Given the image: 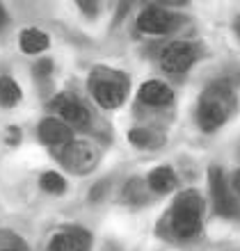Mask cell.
Wrapping results in <instances>:
<instances>
[{"label":"cell","mask_w":240,"mask_h":251,"mask_svg":"<svg viewBox=\"0 0 240 251\" xmlns=\"http://www.w3.org/2000/svg\"><path fill=\"white\" fill-rule=\"evenodd\" d=\"M128 142L137 148H158L163 146V135L153 133L149 128H135V130H130L128 133Z\"/></svg>","instance_id":"obj_14"},{"label":"cell","mask_w":240,"mask_h":251,"mask_svg":"<svg viewBox=\"0 0 240 251\" xmlns=\"http://www.w3.org/2000/svg\"><path fill=\"white\" fill-rule=\"evenodd\" d=\"M110 251H114V249H110Z\"/></svg>","instance_id":"obj_26"},{"label":"cell","mask_w":240,"mask_h":251,"mask_svg":"<svg viewBox=\"0 0 240 251\" xmlns=\"http://www.w3.org/2000/svg\"><path fill=\"white\" fill-rule=\"evenodd\" d=\"M197 59V48L188 41H174V44L165 46L160 53V64L167 73H185Z\"/></svg>","instance_id":"obj_5"},{"label":"cell","mask_w":240,"mask_h":251,"mask_svg":"<svg viewBox=\"0 0 240 251\" xmlns=\"http://www.w3.org/2000/svg\"><path fill=\"white\" fill-rule=\"evenodd\" d=\"M179 23V16L167 12V9L158 7V5H151L137 16V28L147 32V35H165V32H172Z\"/></svg>","instance_id":"obj_7"},{"label":"cell","mask_w":240,"mask_h":251,"mask_svg":"<svg viewBox=\"0 0 240 251\" xmlns=\"http://www.w3.org/2000/svg\"><path fill=\"white\" fill-rule=\"evenodd\" d=\"M7 21H9V16H7V12H5V7L0 5V30L7 25Z\"/></svg>","instance_id":"obj_23"},{"label":"cell","mask_w":240,"mask_h":251,"mask_svg":"<svg viewBox=\"0 0 240 251\" xmlns=\"http://www.w3.org/2000/svg\"><path fill=\"white\" fill-rule=\"evenodd\" d=\"M51 110H55L60 114V121L67 124L69 128H78V130H85L90 126V112L78 98L69 96V94H60V96L53 98Z\"/></svg>","instance_id":"obj_6"},{"label":"cell","mask_w":240,"mask_h":251,"mask_svg":"<svg viewBox=\"0 0 240 251\" xmlns=\"http://www.w3.org/2000/svg\"><path fill=\"white\" fill-rule=\"evenodd\" d=\"M208 178H210V192H213V203H215V210L218 215L222 217H233L238 206H236V199L233 194L229 192V185L224 180V174L220 167H210L208 171Z\"/></svg>","instance_id":"obj_8"},{"label":"cell","mask_w":240,"mask_h":251,"mask_svg":"<svg viewBox=\"0 0 240 251\" xmlns=\"http://www.w3.org/2000/svg\"><path fill=\"white\" fill-rule=\"evenodd\" d=\"M90 247L92 235L80 226H64L48 242V251H90Z\"/></svg>","instance_id":"obj_9"},{"label":"cell","mask_w":240,"mask_h":251,"mask_svg":"<svg viewBox=\"0 0 240 251\" xmlns=\"http://www.w3.org/2000/svg\"><path fill=\"white\" fill-rule=\"evenodd\" d=\"M233 30H236V35H238V39H240V16L236 18V23H233Z\"/></svg>","instance_id":"obj_25"},{"label":"cell","mask_w":240,"mask_h":251,"mask_svg":"<svg viewBox=\"0 0 240 251\" xmlns=\"http://www.w3.org/2000/svg\"><path fill=\"white\" fill-rule=\"evenodd\" d=\"M126 80L124 75L114 73L110 69H96L90 78V91L96 103L105 110H114L126 101Z\"/></svg>","instance_id":"obj_3"},{"label":"cell","mask_w":240,"mask_h":251,"mask_svg":"<svg viewBox=\"0 0 240 251\" xmlns=\"http://www.w3.org/2000/svg\"><path fill=\"white\" fill-rule=\"evenodd\" d=\"M137 96H140V101H142V103L153 105V108H160V105H169V103H172L174 91L167 87L165 82L149 80V82H144L142 87H140Z\"/></svg>","instance_id":"obj_11"},{"label":"cell","mask_w":240,"mask_h":251,"mask_svg":"<svg viewBox=\"0 0 240 251\" xmlns=\"http://www.w3.org/2000/svg\"><path fill=\"white\" fill-rule=\"evenodd\" d=\"M202 217H203V199L199 197L197 190H188L181 192L174 201V206L169 208V213L158 222V231L160 235L167 240H190L195 237L202 229Z\"/></svg>","instance_id":"obj_1"},{"label":"cell","mask_w":240,"mask_h":251,"mask_svg":"<svg viewBox=\"0 0 240 251\" xmlns=\"http://www.w3.org/2000/svg\"><path fill=\"white\" fill-rule=\"evenodd\" d=\"M7 135H9V137H7L9 144H16V142H18V135H21V133H18V128H9Z\"/></svg>","instance_id":"obj_22"},{"label":"cell","mask_w":240,"mask_h":251,"mask_svg":"<svg viewBox=\"0 0 240 251\" xmlns=\"http://www.w3.org/2000/svg\"><path fill=\"white\" fill-rule=\"evenodd\" d=\"M53 71V62L51 59H39L37 64L32 67V75L35 78H48Z\"/></svg>","instance_id":"obj_19"},{"label":"cell","mask_w":240,"mask_h":251,"mask_svg":"<svg viewBox=\"0 0 240 251\" xmlns=\"http://www.w3.org/2000/svg\"><path fill=\"white\" fill-rule=\"evenodd\" d=\"M57 158L71 174H80V176L90 174L98 164V151L90 142H69L67 146H62Z\"/></svg>","instance_id":"obj_4"},{"label":"cell","mask_w":240,"mask_h":251,"mask_svg":"<svg viewBox=\"0 0 240 251\" xmlns=\"http://www.w3.org/2000/svg\"><path fill=\"white\" fill-rule=\"evenodd\" d=\"M233 187H236V192L240 194V169L233 174Z\"/></svg>","instance_id":"obj_24"},{"label":"cell","mask_w":240,"mask_h":251,"mask_svg":"<svg viewBox=\"0 0 240 251\" xmlns=\"http://www.w3.org/2000/svg\"><path fill=\"white\" fill-rule=\"evenodd\" d=\"M233 108H236V94L229 80H215L203 89L202 98H199V108H197V121L202 126V130L213 133L226 119L231 117Z\"/></svg>","instance_id":"obj_2"},{"label":"cell","mask_w":240,"mask_h":251,"mask_svg":"<svg viewBox=\"0 0 240 251\" xmlns=\"http://www.w3.org/2000/svg\"><path fill=\"white\" fill-rule=\"evenodd\" d=\"M78 7L83 9L85 14H90V16L98 14V2H90V0H80V2H78Z\"/></svg>","instance_id":"obj_20"},{"label":"cell","mask_w":240,"mask_h":251,"mask_svg":"<svg viewBox=\"0 0 240 251\" xmlns=\"http://www.w3.org/2000/svg\"><path fill=\"white\" fill-rule=\"evenodd\" d=\"M39 133V140L48 144V146H67L71 140V128L67 124H62L60 119H53V117H46L37 128Z\"/></svg>","instance_id":"obj_10"},{"label":"cell","mask_w":240,"mask_h":251,"mask_svg":"<svg viewBox=\"0 0 240 251\" xmlns=\"http://www.w3.org/2000/svg\"><path fill=\"white\" fill-rule=\"evenodd\" d=\"M124 201L130 206H144L149 201V185H144L140 178L128 180V185L124 187Z\"/></svg>","instance_id":"obj_15"},{"label":"cell","mask_w":240,"mask_h":251,"mask_svg":"<svg viewBox=\"0 0 240 251\" xmlns=\"http://www.w3.org/2000/svg\"><path fill=\"white\" fill-rule=\"evenodd\" d=\"M18 44H21V51L28 53V55H35V53H41L46 51L48 46H51V39L46 32L37 28H28L21 32V37H18Z\"/></svg>","instance_id":"obj_12"},{"label":"cell","mask_w":240,"mask_h":251,"mask_svg":"<svg viewBox=\"0 0 240 251\" xmlns=\"http://www.w3.org/2000/svg\"><path fill=\"white\" fill-rule=\"evenodd\" d=\"M0 251H25V242L12 233H0Z\"/></svg>","instance_id":"obj_18"},{"label":"cell","mask_w":240,"mask_h":251,"mask_svg":"<svg viewBox=\"0 0 240 251\" xmlns=\"http://www.w3.org/2000/svg\"><path fill=\"white\" fill-rule=\"evenodd\" d=\"M105 187H108V180H105V183H98V185H94V187H92V194H90V199L92 201H96V199H101V197H103V190Z\"/></svg>","instance_id":"obj_21"},{"label":"cell","mask_w":240,"mask_h":251,"mask_svg":"<svg viewBox=\"0 0 240 251\" xmlns=\"http://www.w3.org/2000/svg\"><path fill=\"white\" fill-rule=\"evenodd\" d=\"M39 185H41V190L48 194H62L67 190V180H64L62 174H57V171H46L44 176H41V180H39Z\"/></svg>","instance_id":"obj_17"},{"label":"cell","mask_w":240,"mask_h":251,"mask_svg":"<svg viewBox=\"0 0 240 251\" xmlns=\"http://www.w3.org/2000/svg\"><path fill=\"white\" fill-rule=\"evenodd\" d=\"M147 185H149V190H153V192L167 194L176 187V174H174L172 167H156V169L149 174Z\"/></svg>","instance_id":"obj_13"},{"label":"cell","mask_w":240,"mask_h":251,"mask_svg":"<svg viewBox=\"0 0 240 251\" xmlns=\"http://www.w3.org/2000/svg\"><path fill=\"white\" fill-rule=\"evenodd\" d=\"M18 101H21V87L16 85V80L9 75H0V105L14 108Z\"/></svg>","instance_id":"obj_16"}]
</instances>
